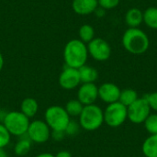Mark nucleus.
Returning a JSON list of instances; mask_svg holds the SVG:
<instances>
[{
    "label": "nucleus",
    "mask_w": 157,
    "mask_h": 157,
    "mask_svg": "<svg viewBox=\"0 0 157 157\" xmlns=\"http://www.w3.org/2000/svg\"><path fill=\"white\" fill-rule=\"evenodd\" d=\"M0 157H7L6 151L2 148H0Z\"/></svg>",
    "instance_id": "33"
},
{
    "label": "nucleus",
    "mask_w": 157,
    "mask_h": 157,
    "mask_svg": "<svg viewBox=\"0 0 157 157\" xmlns=\"http://www.w3.org/2000/svg\"><path fill=\"white\" fill-rule=\"evenodd\" d=\"M144 124L145 130L150 135L157 134V113H151Z\"/></svg>",
    "instance_id": "23"
},
{
    "label": "nucleus",
    "mask_w": 157,
    "mask_h": 157,
    "mask_svg": "<svg viewBox=\"0 0 157 157\" xmlns=\"http://www.w3.org/2000/svg\"><path fill=\"white\" fill-rule=\"evenodd\" d=\"M31 141L27 138H21L19 139L14 147V152L17 156H24L29 154L31 148Z\"/></svg>",
    "instance_id": "22"
},
{
    "label": "nucleus",
    "mask_w": 157,
    "mask_h": 157,
    "mask_svg": "<svg viewBox=\"0 0 157 157\" xmlns=\"http://www.w3.org/2000/svg\"><path fill=\"white\" fill-rule=\"evenodd\" d=\"M55 157H73L72 156V154L66 150H63V151H60L58 152L56 155H55Z\"/></svg>",
    "instance_id": "30"
},
{
    "label": "nucleus",
    "mask_w": 157,
    "mask_h": 157,
    "mask_svg": "<svg viewBox=\"0 0 157 157\" xmlns=\"http://www.w3.org/2000/svg\"><path fill=\"white\" fill-rule=\"evenodd\" d=\"M145 99L147 100L151 110H154L157 113V91L147 94L146 96H144Z\"/></svg>",
    "instance_id": "27"
},
{
    "label": "nucleus",
    "mask_w": 157,
    "mask_h": 157,
    "mask_svg": "<svg viewBox=\"0 0 157 157\" xmlns=\"http://www.w3.org/2000/svg\"><path fill=\"white\" fill-rule=\"evenodd\" d=\"M35 157H55V155L52 154H50V153H42V154L36 155Z\"/></svg>",
    "instance_id": "31"
},
{
    "label": "nucleus",
    "mask_w": 157,
    "mask_h": 157,
    "mask_svg": "<svg viewBox=\"0 0 157 157\" xmlns=\"http://www.w3.org/2000/svg\"><path fill=\"white\" fill-rule=\"evenodd\" d=\"M125 23L129 28H139L144 23V12L137 7H132L125 14Z\"/></svg>",
    "instance_id": "14"
},
{
    "label": "nucleus",
    "mask_w": 157,
    "mask_h": 157,
    "mask_svg": "<svg viewBox=\"0 0 157 157\" xmlns=\"http://www.w3.org/2000/svg\"><path fill=\"white\" fill-rule=\"evenodd\" d=\"M84 107L85 106L76 98V99H70L69 101H67L64 109L71 118V117H79Z\"/></svg>",
    "instance_id": "20"
},
{
    "label": "nucleus",
    "mask_w": 157,
    "mask_h": 157,
    "mask_svg": "<svg viewBox=\"0 0 157 157\" xmlns=\"http://www.w3.org/2000/svg\"><path fill=\"white\" fill-rule=\"evenodd\" d=\"M39 110V104L33 98H26L20 104V111L29 119L33 118Z\"/></svg>",
    "instance_id": "15"
},
{
    "label": "nucleus",
    "mask_w": 157,
    "mask_h": 157,
    "mask_svg": "<svg viewBox=\"0 0 157 157\" xmlns=\"http://www.w3.org/2000/svg\"><path fill=\"white\" fill-rule=\"evenodd\" d=\"M51 129L45 121L35 120L29 122V126L27 131V137L35 144H44L51 137Z\"/></svg>",
    "instance_id": "8"
},
{
    "label": "nucleus",
    "mask_w": 157,
    "mask_h": 157,
    "mask_svg": "<svg viewBox=\"0 0 157 157\" xmlns=\"http://www.w3.org/2000/svg\"><path fill=\"white\" fill-rule=\"evenodd\" d=\"M98 6V0H73V10L80 16H87L95 12Z\"/></svg>",
    "instance_id": "13"
},
{
    "label": "nucleus",
    "mask_w": 157,
    "mask_h": 157,
    "mask_svg": "<svg viewBox=\"0 0 157 157\" xmlns=\"http://www.w3.org/2000/svg\"><path fill=\"white\" fill-rule=\"evenodd\" d=\"M121 91V88L114 83H103L98 87V98L104 103L109 105L119 101Z\"/></svg>",
    "instance_id": "12"
},
{
    "label": "nucleus",
    "mask_w": 157,
    "mask_h": 157,
    "mask_svg": "<svg viewBox=\"0 0 157 157\" xmlns=\"http://www.w3.org/2000/svg\"><path fill=\"white\" fill-rule=\"evenodd\" d=\"M59 85L65 90H72L79 86L81 84L78 69L64 65L62 73L59 75Z\"/></svg>",
    "instance_id": "10"
},
{
    "label": "nucleus",
    "mask_w": 157,
    "mask_h": 157,
    "mask_svg": "<svg viewBox=\"0 0 157 157\" xmlns=\"http://www.w3.org/2000/svg\"><path fill=\"white\" fill-rule=\"evenodd\" d=\"M95 15H96V17H103L105 15H106V10L104 9V8H102L101 6H98L97 8H96V10H95Z\"/></svg>",
    "instance_id": "29"
},
{
    "label": "nucleus",
    "mask_w": 157,
    "mask_h": 157,
    "mask_svg": "<svg viewBox=\"0 0 157 157\" xmlns=\"http://www.w3.org/2000/svg\"><path fill=\"white\" fill-rule=\"evenodd\" d=\"M1 119H2V112H1V110H0V121H1Z\"/></svg>",
    "instance_id": "34"
},
{
    "label": "nucleus",
    "mask_w": 157,
    "mask_h": 157,
    "mask_svg": "<svg viewBox=\"0 0 157 157\" xmlns=\"http://www.w3.org/2000/svg\"><path fill=\"white\" fill-rule=\"evenodd\" d=\"M65 136L66 135H65V132L63 131H52L51 132V137L56 142L63 141Z\"/></svg>",
    "instance_id": "28"
},
{
    "label": "nucleus",
    "mask_w": 157,
    "mask_h": 157,
    "mask_svg": "<svg viewBox=\"0 0 157 157\" xmlns=\"http://www.w3.org/2000/svg\"><path fill=\"white\" fill-rule=\"evenodd\" d=\"M121 43L129 53L141 55L149 49L150 40L143 29L139 28H129L122 35Z\"/></svg>",
    "instance_id": "1"
},
{
    "label": "nucleus",
    "mask_w": 157,
    "mask_h": 157,
    "mask_svg": "<svg viewBox=\"0 0 157 157\" xmlns=\"http://www.w3.org/2000/svg\"><path fill=\"white\" fill-rule=\"evenodd\" d=\"M81 129V126L79 124V122H76L75 121H70L66 129L64 130L65 135L66 136H70V137H74L76 136L79 133V131Z\"/></svg>",
    "instance_id": "25"
},
{
    "label": "nucleus",
    "mask_w": 157,
    "mask_h": 157,
    "mask_svg": "<svg viewBox=\"0 0 157 157\" xmlns=\"http://www.w3.org/2000/svg\"><path fill=\"white\" fill-rule=\"evenodd\" d=\"M156 2H157V0H156Z\"/></svg>",
    "instance_id": "36"
},
{
    "label": "nucleus",
    "mask_w": 157,
    "mask_h": 157,
    "mask_svg": "<svg viewBox=\"0 0 157 157\" xmlns=\"http://www.w3.org/2000/svg\"><path fill=\"white\" fill-rule=\"evenodd\" d=\"M104 112V122L110 128H118L128 120V109L120 101L109 104Z\"/></svg>",
    "instance_id": "6"
},
{
    "label": "nucleus",
    "mask_w": 157,
    "mask_h": 157,
    "mask_svg": "<svg viewBox=\"0 0 157 157\" xmlns=\"http://www.w3.org/2000/svg\"><path fill=\"white\" fill-rule=\"evenodd\" d=\"M80 80L82 84L85 83H95L98 78V72L96 68L90 65H83L78 69Z\"/></svg>",
    "instance_id": "16"
},
{
    "label": "nucleus",
    "mask_w": 157,
    "mask_h": 157,
    "mask_svg": "<svg viewBox=\"0 0 157 157\" xmlns=\"http://www.w3.org/2000/svg\"><path fill=\"white\" fill-rule=\"evenodd\" d=\"M45 122L50 127L51 131H63L66 129L70 116L66 112L65 109L61 106L53 105L49 107L44 113Z\"/></svg>",
    "instance_id": "5"
},
{
    "label": "nucleus",
    "mask_w": 157,
    "mask_h": 157,
    "mask_svg": "<svg viewBox=\"0 0 157 157\" xmlns=\"http://www.w3.org/2000/svg\"><path fill=\"white\" fill-rule=\"evenodd\" d=\"M98 98V86L95 83L82 84L77 90V99L84 105L95 104Z\"/></svg>",
    "instance_id": "11"
},
{
    "label": "nucleus",
    "mask_w": 157,
    "mask_h": 157,
    "mask_svg": "<svg viewBox=\"0 0 157 157\" xmlns=\"http://www.w3.org/2000/svg\"><path fill=\"white\" fill-rule=\"evenodd\" d=\"M63 55L66 66L79 69L86 64L88 58L87 46L79 39H73L65 44Z\"/></svg>",
    "instance_id": "2"
},
{
    "label": "nucleus",
    "mask_w": 157,
    "mask_h": 157,
    "mask_svg": "<svg viewBox=\"0 0 157 157\" xmlns=\"http://www.w3.org/2000/svg\"><path fill=\"white\" fill-rule=\"evenodd\" d=\"M138 98H139L138 93L134 89H132V88H125V89H122L121 91V96H120L119 101L121 104H123L125 107L128 108L132 103H134Z\"/></svg>",
    "instance_id": "19"
},
{
    "label": "nucleus",
    "mask_w": 157,
    "mask_h": 157,
    "mask_svg": "<svg viewBox=\"0 0 157 157\" xmlns=\"http://www.w3.org/2000/svg\"><path fill=\"white\" fill-rule=\"evenodd\" d=\"M142 151L145 157H157V134L150 135L144 140Z\"/></svg>",
    "instance_id": "17"
},
{
    "label": "nucleus",
    "mask_w": 157,
    "mask_h": 157,
    "mask_svg": "<svg viewBox=\"0 0 157 157\" xmlns=\"http://www.w3.org/2000/svg\"><path fill=\"white\" fill-rule=\"evenodd\" d=\"M78 36H79V40L84 43L87 44L88 42H90L93 39H95V29L93 26L89 24L82 25L79 28Z\"/></svg>",
    "instance_id": "21"
},
{
    "label": "nucleus",
    "mask_w": 157,
    "mask_h": 157,
    "mask_svg": "<svg viewBox=\"0 0 157 157\" xmlns=\"http://www.w3.org/2000/svg\"><path fill=\"white\" fill-rule=\"evenodd\" d=\"M127 109L128 120L133 124H143L151 114V108L144 97L139 98Z\"/></svg>",
    "instance_id": "7"
},
{
    "label": "nucleus",
    "mask_w": 157,
    "mask_h": 157,
    "mask_svg": "<svg viewBox=\"0 0 157 157\" xmlns=\"http://www.w3.org/2000/svg\"><path fill=\"white\" fill-rule=\"evenodd\" d=\"M88 55L95 61L105 62L111 55V47L109 43L102 38H95L86 44Z\"/></svg>",
    "instance_id": "9"
},
{
    "label": "nucleus",
    "mask_w": 157,
    "mask_h": 157,
    "mask_svg": "<svg viewBox=\"0 0 157 157\" xmlns=\"http://www.w3.org/2000/svg\"><path fill=\"white\" fill-rule=\"evenodd\" d=\"M98 6L104 8L105 10H110L117 7L121 0H98Z\"/></svg>",
    "instance_id": "26"
},
{
    "label": "nucleus",
    "mask_w": 157,
    "mask_h": 157,
    "mask_svg": "<svg viewBox=\"0 0 157 157\" xmlns=\"http://www.w3.org/2000/svg\"><path fill=\"white\" fill-rule=\"evenodd\" d=\"M10 140L11 134L4 126V124L0 123V148L5 149V147H6L9 144Z\"/></svg>",
    "instance_id": "24"
},
{
    "label": "nucleus",
    "mask_w": 157,
    "mask_h": 157,
    "mask_svg": "<svg viewBox=\"0 0 157 157\" xmlns=\"http://www.w3.org/2000/svg\"><path fill=\"white\" fill-rule=\"evenodd\" d=\"M103 123L104 112L99 106L92 104L84 107L79 116V124L82 129L87 132H94L98 130Z\"/></svg>",
    "instance_id": "3"
},
{
    "label": "nucleus",
    "mask_w": 157,
    "mask_h": 157,
    "mask_svg": "<svg viewBox=\"0 0 157 157\" xmlns=\"http://www.w3.org/2000/svg\"><path fill=\"white\" fill-rule=\"evenodd\" d=\"M3 124L11 135L21 137L27 133L29 119L20 110L8 111L3 117Z\"/></svg>",
    "instance_id": "4"
},
{
    "label": "nucleus",
    "mask_w": 157,
    "mask_h": 157,
    "mask_svg": "<svg viewBox=\"0 0 157 157\" xmlns=\"http://www.w3.org/2000/svg\"><path fill=\"white\" fill-rule=\"evenodd\" d=\"M144 23L151 29H157V6H149L144 11Z\"/></svg>",
    "instance_id": "18"
},
{
    "label": "nucleus",
    "mask_w": 157,
    "mask_h": 157,
    "mask_svg": "<svg viewBox=\"0 0 157 157\" xmlns=\"http://www.w3.org/2000/svg\"><path fill=\"white\" fill-rule=\"evenodd\" d=\"M125 1H132V0H125Z\"/></svg>",
    "instance_id": "35"
},
{
    "label": "nucleus",
    "mask_w": 157,
    "mask_h": 157,
    "mask_svg": "<svg viewBox=\"0 0 157 157\" xmlns=\"http://www.w3.org/2000/svg\"><path fill=\"white\" fill-rule=\"evenodd\" d=\"M4 63H5L4 57H3L2 53L0 52V72L2 71V69H3V67H4Z\"/></svg>",
    "instance_id": "32"
}]
</instances>
